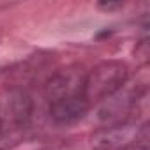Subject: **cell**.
Masks as SVG:
<instances>
[{"label": "cell", "instance_id": "1", "mask_svg": "<svg viewBox=\"0 0 150 150\" xmlns=\"http://www.w3.org/2000/svg\"><path fill=\"white\" fill-rule=\"evenodd\" d=\"M32 115L34 101L27 90L13 87L0 94V129L11 145L18 143L23 131L28 129Z\"/></svg>", "mask_w": 150, "mask_h": 150}, {"label": "cell", "instance_id": "2", "mask_svg": "<svg viewBox=\"0 0 150 150\" xmlns=\"http://www.w3.org/2000/svg\"><path fill=\"white\" fill-rule=\"evenodd\" d=\"M129 80V67L120 60H104L85 74L83 97L88 106L101 104Z\"/></svg>", "mask_w": 150, "mask_h": 150}, {"label": "cell", "instance_id": "3", "mask_svg": "<svg viewBox=\"0 0 150 150\" xmlns=\"http://www.w3.org/2000/svg\"><path fill=\"white\" fill-rule=\"evenodd\" d=\"M146 141L148 125L138 124L136 120L103 125L90 136V145L94 150H146Z\"/></svg>", "mask_w": 150, "mask_h": 150}, {"label": "cell", "instance_id": "4", "mask_svg": "<svg viewBox=\"0 0 150 150\" xmlns=\"http://www.w3.org/2000/svg\"><path fill=\"white\" fill-rule=\"evenodd\" d=\"M146 94V83L134 80V81H125L115 94H111L108 99H104L99 104V118L108 124H118L129 120V115L132 113L134 108H138V103L145 97Z\"/></svg>", "mask_w": 150, "mask_h": 150}, {"label": "cell", "instance_id": "5", "mask_svg": "<svg viewBox=\"0 0 150 150\" xmlns=\"http://www.w3.org/2000/svg\"><path fill=\"white\" fill-rule=\"evenodd\" d=\"M85 71L80 65H71L50 78L46 83L44 94L48 103L72 97V96H83V81H85Z\"/></svg>", "mask_w": 150, "mask_h": 150}, {"label": "cell", "instance_id": "6", "mask_svg": "<svg viewBox=\"0 0 150 150\" xmlns=\"http://www.w3.org/2000/svg\"><path fill=\"white\" fill-rule=\"evenodd\" d=\"M88 110H90V106L83 96H72V97L48 103L50 117L57 124H72V122L83 118Z\"/></svg>", "mask_w": 150, "mask_h": 150}, {"label": "cell", "instance_id": "7", "mask_svg": "<svg viewBox=\"0 0 150 150\" xmlns=\"http://www.w3.org/2000/svg\"><path fill=\"white\" fill-rule=\"evenodd\" d=\"M118 7H122L120 2H103V4H99V9H104V11H113V9H118Z\"/></svg>", "mask_w": 150, "mask_h": 150}, {"label": "cell", "instance_id": "8", "mask_svg": "<svg viewBox=\"0 0 150 150\" xmlns=\"http://www.w3.org/2000/svg\"><path fill=\"white\" fill-rule=\"evenodd\" d=\"M7 146H11V143H9V139L6 138V134L2 132V129H0V150H2V148H7Z\"/></svg>", "mask_w": 150, "mask_h": 150}]
</instances>
